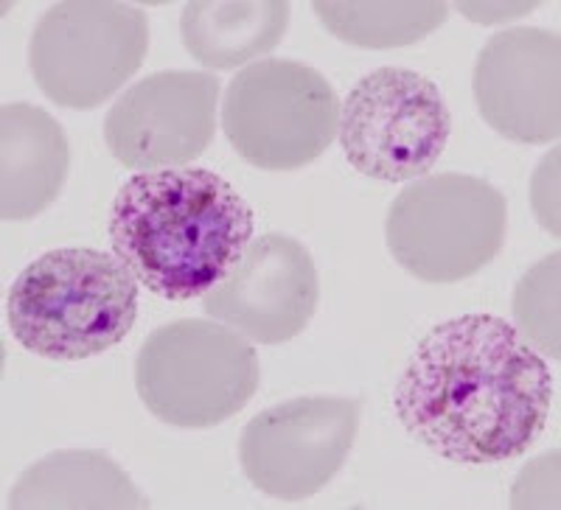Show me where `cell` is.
<instances>
[{"instance_id":"15","label":"cell","mask_w":561,"mask_h":510,"mask_svg":"<svg viewBox=\"0 0 561 510\" xmlns=\"http://www.w3.org/2000/svg\"><path fill=\"white\" fill-rule=\"evenodd\" d=\"M14 510L149 508L133 479L104 452H54L20 474L9 494Z\"/></svg>"},{"instance_id":"14","label":"cell","mask_w":561,"mask_h":510,"mask_svg":"<svg viewBox=\"0 0 561 510\" xmlns=\"http://www.w3.org/2000/svg\"><path fill=\"white\" fill-rule=\"evenodd\" d=\"M287 0H192L180 14L185 51L210 71H233L284 39Z\"/></svg>"},{"instance_id":"6","label":"cell","mask_w":561,"mask_h":510,"mask_svg":"<svg viewBox=\"0 0 561 510\" xmlns=\"http://www.w3.org/2000/svg\"><path fill=\"white\" fill-rule=\"evenodd\" d=\"M340 98L325 77L295 59H259L233 77L222 129L250 166L295 172L334 143Z\"/></svg>"},{"instance_id":"1","label":"cell","mask_w":561,"mask_h":510,"mask_svg":"<svg viewBox=\"0 0 561 510\" xmlns=\"http://www.w3.org/2000/svg\"><path fill=\"white\" fill-rule=\"evenodd\" d=\"M550 402L553 376L517 328L494 314H463L415 345L393 409L438 457L491 466L534 447Z\"/></svg>"},{"instance_id":"13","label":"cell","mask_w":561,"mask_h":510,"mask_svg":"<svg viewBox=\"0 0 561 510\" xmlns=\"http://www.w3.org/2000/svg\"><path fill=\"white\" fill-rule=\"evenodd\" d=\"M70 172L68 135L57 118L26 102L0 109V217L34 219L59 197Z\"/></svg>"},{"instance_id":"4","label":"cell","mask_w":561,"mask_h":510,"mask_svg":"<svg viewBox=\"0 0 561 510\" xmlns=\"http://www.w3.org/2000/svg\"><path fill=\"white\" fill-rule=\"evenodd\" d=\"M262 382L253 345L217 320L154 328L135 357V390L158 421L210 429L248 407Z\"/></svg>"},{"instance_id":"2","label":"cell","mask_w":561,"mask_h":510,"mask_svg":"<svg viewBox=\"0 0 561 510\" xmlns=\"http://www.w3.org/2000/svg\"><path fill=\"white\" fill-rule=\"evenodd\" d=\"M107 233L113 255L138 283L183 303L205 298L242 262L253 211L208 169H152L118 188Z\"/></svg>"},{"instance_id":"8","label":"cell","mask_w":561,"mask_h":510,"mask_svg":"<svg viewBox=\"0 0 561 510\" xmlns=\"http://www.w3.org/2000/svg\"><path fill=\"white\" fill-rule=\"evenodd\" d=\"M340 143L359 174L419 179L438 163L453 115L438 84L408 68H379L354 84L340 109Z\"/></svg>"},{"instance_id":"10","label":"cell","mask_w":561,"mask_h":510,"mask_svg":"<svg viewBox=\"0 0 561 510\" xmlns=\"http://www.w3.org/2000/svg\"><path fill=\"white\" fill-rule=\"evenodd\" d=\"M219 77L160 71L115 98L104 118L110 154L127 169H180L197 160L217 132Z\"/></svg>"},{"instance_id":"9","label":"cell","mask_w":561,"mask_h":510,"mask_svg":"<svg viewBox=\"0 0 561 510\" xmlns=\"http://www.w3.org/2000/svg\"><path fill=\"white\" fill-rule=\"evenodd\" d=\"M357 398L309 396L264 409L242 429V472L284 502L314 497L345 466L359 429Z\"/></svg>"},{"instance_id":"3","label":"cell","mask_w":561,"mask_h":510,"mask_svg":"<svg viewBox=\"0 0 561 510\" xmlns=\"http://www.w3.org/2000/svg\"><path fill=\"white\" fill-rule=\"evenodd\" d=\"M135 317L138 278L102 250L43 253L9 289V332L26 351L54 362L110 351L133 332Z\"/></svg>"},{"instance_id":"7","label":"cell","mask_w":561,"mask_h":510,"mask_svg":"<svg viewBox=\"0 0 561 510\" xmlns=\"http://www.w3.org/2000/svg\"><path fill=\"white\" fill-rule=\"evenodd\" d=\"M149 51V20L138 3L65 0L45 9L28 39V68L45 96L93 109L138 73Z\"/></svg>"},{"instance_id":"16","label":"cell","mask_w":561,"mask_h":510,"mask_svg":"<svg viewBox=\"0 0 561 510\" xmlns=\"http://www.w3.org/2000/svg\"><path fill=\"white\" fill-rule=\"evenodd\" d=\"M314 14L332 32L357 48H402L444 26L449 7L440 0H314Z\"/></svg>"},{"instance_id":"12","label":"cell","mask_w":561,"mask_h":510,"mask_svg":"<svg viewBox=\"0 0 561 510\" xmlns=\"http://www.w3.org/2000/svg\"><path fill=\"white\" fill-rule=\"evenodd\" d=\"M561 39L548 28L497 32L474 62L483 121L514 143H553L561 132Z\"/></svg>"},{"instance_id":"11","label":"cell","mask_w":561,"mask_h":510,"mask_svg":"<svg viewBox=\"0 0 561 510\" xmlns=\"http://www.w3.org/2000/svg\"><path fill=\"white\" fill-rule=\"evenodd\" d=\"M320 300L312 253L298 239L264 233L242 262L203 298V312L244 339L280 345L309 326Z\"/></svg>"},{"instance_id":"5","label":"cell","mask_w":561,"mask_h":510,"mask_svg":"<svg viewBox=\"0 0 561 510\" xmlns=\"http://www.w3.org/2000/svg\"><path fill=\"white\" fill-rule=\"evenodd\" d=\"M508 202L469 174L415 179L393 199L385 239L393 262L424 283H458L489 267L505 244Z\"/></svg>"},{"instance_id":"17","label":"cell","mask_w":561,"mask_h":510,"mask_svg":"<svg viewBox=\"0 0 561 510\" xmlns=\"http://www.w3.org/2000/svg\"><path fill=\"white\" fill-rule=\"evenodd\" d=\"M514 320L517 334L534 345V351L559 359V253L545 255L542 262L523 275L514 292Z\"/></svg>"}]
</instances>
